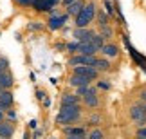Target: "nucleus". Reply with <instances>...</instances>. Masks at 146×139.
<instances>
[{
	"label": "nucleus",
	"instance_id": "obj_1",
	"mask_svg": "<svg viewBox=\"0 0 146 139\" xmlns=\"http://www.w3.org/2000/svg\"><path fill=\"white\" fill-rule=\"evenodd\" d=\"M81 118V105H61L60 112L56 116L58 125H72Z\"/></svg>",
	"mask_w": 146,
	"mask_h": 139
},
{
	"label": "nucleus",
	"instance_id": "obj_2",
	"mask_svg": "<svg viewBox=\"0 0 146 139\" xmlns=\"http://www.w3.org/2000/svg\"><path fill=\"white\" fill-rule=\"evenodd\" d=\"M96 11H98V4L94 0H88L85 4V7L80 11V15L74 18V25L76 27H88L96 18Z\"/></svg>",
	"mask_w": 146,
	"mask_h": 139
},
{
	"label": "nucleus",
	"instance_id": "obj_3",
	"mask_svg": "<svg viewBox=\"0 0 146 139\" xmlns=\"http://www.w3.org/2000/svg\"><path fill=\"white\" fill-rule=\"evenodd\" d=\"M128 116H130V119L133 121V125H137V126L146 125V105L144 103H133V105H130V108H128Z\"/></svg>",
	"mask_w": 146,
	"mask_h": 139
},
{
	"label": "nucleus",
	"instance_id": "obj_4",
	"mask_svg": "<svg viewBox=\"0 0 146 139\" xmlns=\"http://www.w3.org/2000/svg\"><path fill=\"white\" fill-rule=\"evenodd\" d=\"M72 74H78V76H83L90 81H98L99 80V72L90 67V65H78V67H72Z\"/></svg>",
	"mask_w": 146,
	"mask_h": 139
},
{
	"label": "nucleus",
	"instance_id": "obj_5",
	"mask_svg": "<svg viewBox=\"0 0 146 139\" xmlns=\"http://www.w3.org/2000/svg\"><path fill=\"white\" fill-rule=\"evenodd\" d=\"M81 99H83V105H85V107L96 110L99 105H101V99H99V96H98V87H92V85H90L88 92H87Z\"/></svg>",
	"mask_w": 146,
	"mask_h": 139
},
{
	"label": "nucleus",
	"instance_id": "obj_6",
	"mask_svg": "<svg viewBox=\"0 0 146 139\" xmlns=\"http://www.w3.org/2000/svg\"><path fill=\"white\" fill-rule=\"evenodd\" d=\"M101 54H103L105 58H108V60H115V58H119L121 56V47L117 45L115 42H106L103 47H101Z\"/></svg>",
	"mask_w": 146,
	"mask_h": 139
},
{
	"label": "nucleus",
	"instance_id": "obj_7",
	"mask_svg": "<svg viewBox=\"0 0 146 139\" xmlns=\"http://www.w3.org/2000/svg\"><path fill=\"white\" fill-rule=\"evenodd\" d=\"M96 60H98V56H83V54H72L67 63H69L70 67H78V65H90V67H94Z\"/></svg>",
	"mask_w": 146,
	"mask_h": 139
},
{
	"label": "nucleus",
	"instance_id": "obj_8",
	"mask_svg": "<svg viewBox=\"0 0 146 139\" xmlns=\"http://www.w3.org/2000/svg\"><path fill=\"white\" fill-rule=\"evenodd\" d=\"M67 18H69V15H56L54 11H50V18L47 20V27L50 31H58V29L63 27Z\"/></svg>",
	"mask_w": 146,
	"mask_h": 139
},
{
	"label": "nucleus",
	"instance_id": "obj_9",
	"mask_svg": "<svg viewBox=\"0 0 146 139\" xmlns=\"http://www.w3.org/2000/svg\"><path fill=\"white\" fill-rule=\"evenodd\" d=\"M96 35V31L90 27H76L74 29V38L76 42H90V38Z\"/></svg>",
	"mask_w": 146,
	"mask_h": 139
},
{
	"label": "nucleus",
	"instance_id": "obj_10",
	"mask_svg": "<svg viewBox=\"0 0 146 139\" xmlns=\"http://www.w3.org/2000/svg\"><path fill=\"white\" fill-rule=\"evenodd\" d=\"M98 53L99 49L92 45L90 42H80V45H78V54H83V56H96Z\"/></svg>",
	"mask_w": 146,
	"mask_h": 139
},
{
	"label": "nucleus",
	"instance_id": "obj_11",
	"mask_svg": "<svg viewBox=\"0 0 146 139\" xmlns=\"http://www.w3.org/2000/svg\"><path fill=\"white\" fill-rule=\"evenodd\" d=\"M15 103V98H13V92L11 90H2V94H0V110H11V107H13Z\"/></svg>",
	"mask_w": 146,
	"mask_h": 139
},
{
	"label": "nucleus",
	"instance_id": "obj_12",
	"mask_svg": "<svg viewBox=\"0 0 146 139\" xmlns=\"http://www.w3.org/2000/svg\"><path fill=\"white\" fill-rule=\"evenodd\" d=\"M15 134V125L11 121H0V139H11Z\"/></svg>",
	"mask_w": 146,
	"mask_h": 139
},
{
	"label": "nucleus",
	"instance_id": "obj_13",
	"mask_svg": "<svg viewBox=\"0 0 146 139\" xmlns=\"http://www.w3.org/2000/svg\"><path fill=\"white\" fill-rule=\"evenodd\" d=\"M13 74H11L9 70H4V72H0V87L4 88V90H9L11 87H13Z\"/></svg>",
	"mask_w": 146,
	"mask_h": 139
},
{
	"label": "nucleus",
	"instance_id": "obj_14",
	"mask_svg": "<svg viewBox=\"0 0 146 139\" xmlns=\"http://www.w3.org/2000/svg\"><path fill=\"white\" fill-rule=\"evenodd\" d=\"M65 136H78V137H87V128L85 126H65L63 128Z\"/></svg>",
	"mask_w": 146,
	"mask_h": 139
},
{
	"label": "nucleus",
	"instance_id": "obj_15",
	"mask_svg": "<svg viewBox=\"0 0 146 139\" xmlns=\"http://www.w3.org/2000/svg\"><path fill=\"white\" fill-rule=\"evenodd\" d=\"M85 4H87V0H76L74 4H70L69 7H67V15H69V16H74V18H76V16L80 15V11L85 7Z\"/></svg>",
	"mask_w": 146,
	"mask_h": 139
},
{
	"label": "nucleus",
	"instance_id": "obj_16",
	"mask_svg": "<svg viewBox=\"0 0 146 139\" xmlns=\"http://www.w3.org/2000/svg\"><path fill=\"white\" fill-rule=\"evenodd\" d=\"M69 85H70V87H74V88H78V87H83V85H92V81H90V80H87V78H83V76L72 74V76L69 78Z\"/></svg>",
	"mask_w": 146,
	"mask_h": 139
},
{
	"label": "nucleus",
	"instance_id": "obj_17",
	"mask_svg": "<svg viewBox=\"0 0 146 139\" xmlns=\"http://www.w3.org/2000/svg\"><path fill=\"white\" fill-rule=\"evenodd\" d=\"M96 24H98L99 29H103V27L110 25V16L106 15L103 9H98V11H96Z\"/></svg>",
	"mask_w": 146,
	"mask_h": 139
},
{
	"label": "nucleus",
	"instance_id": "obj_18",
	"mask_svg": "<svg viewBox=\"0 0 146 139\" xmlns=\"http://www.w3.org/2000/svg\"><path fill=\"white\" fill-rule=\"evenodd\" d=\"M110 67H112L110 60H108V58H105V56H103V58H98V60H96V63H94V69H96L99 74H101V72H108Z\"/></svg>",
	"mask_w": 146,
	"mask_h": 139
},
{
	"label": "nucleus",
	"instance_id": "obj_19",
	"mask_svg": "<svg viewBox=\"0 0 146 139\" xmlns=\"http://www.w3.org/2000/svg\"><path fill=\"white\" fill-rule=\"evenodd\" d=\"M101 123H103V114L98 112V110L90 112V116H88V119H87V125H88V126H94V128H98Z\"/></svg>",
	"mask_w": 146,
	"mask_h": 139
},
{
	"label": "nucleus",
	"instance_id": "obj_20",
	"mask_svg": "<svg viewBox=\"0 0 146 139\" xmlns=\"http://www.w3.org/2000/svg\"><path fill=\"white\" fill-rule=\"evenodd\" d=\"M80 96H76V94H69L65 92L63 96H61V105H80Z\"/></svg>",
	"mask_w": 146,
	"mask_h": 139
},
{
	"label": "nucleus",
	"instance_id": "obj_21",
	"mask_svg": "<svg viewBox=\"0 0 146 139\" xmlns=\"http://www.w3.org/2000/svg\"><path fill=\"white\" fill-rule=\"evenodd\" d=\"M99 35L103 36L105 42H112V38H114V29H112L110 25H106V27H103V29H99Z\"/></svg>",
	"mask_w": 146,
	"mask_h": 139
},
{
	"label": "nucleus",
	"instance_id": "obj_22",
	"mask_svg": "<svg viewBox=\"0 0 146 139\" xmlns=\"http://www.w3.org/2000/svg\"><path fill=\"white\" fill-rule=\"evenodd\" d=\"M87 139H105V132L99 128H92L90 132H87Z\"/></svg>",
	"mask_w": 146,
	"mask_h": 139
},
{
	"label": "nucleus",
	"instance_id": "obj_23",
	"mask_svg": "<svg viewBox=\"0 0 146 139\" xmlns=\"http://www.w3.org/2000/svg\"><path fill=\"white\" fill-rule=\"evenodd\" d=\"M103 5H105V9H103V11H105V13H106V15H108L110 18H112V16L115 15V5L112 4L110 0H103Z\"/></svg>",
	"mask_w": 146,
	"mask_h": 139
},
{
	"label": "nucleus",
	"instance_id": "obj_24",
	"mask_svg": "<svg viewBox=\"0 0 146 139\" xmlns=\"http://www.w3.org/2000/svg\"><path fill=\"white\" fill-rule=\"evenodd\" d=\"M96 87H98V90L101 88V90H110L112 88V83L108 80H98L96 81Z\"/></svg>",
	"mask_w": 146,
	"mask_h": 139
},
{
	"label": "nucleus",
	"instance_id": "obj_25",
	"mask_svg": "<svg viewBox=\"0 0 146 139\" xmlns=\"http://www.w3.org/2000/svg\"><path fill=\"white\" fill-rule=\"evenodd\" d=\"M78 45H80V42H70V43H67V51L72 53V54H78Z\"/></svg>",
	"mask_w": 146,
	"mask_h": 139
},
{
	"label": "nucleus",
	"instance_id": "obj_26",
	"mask_svg": "<svg viewBox=\"0 0 146 139\" xmlns=\"http://www.w3.org/2000/svg\"><path fill=\"white\" fill-rule=\"evenodd\" d=\"M135 136H137V137H143V139H146V126H137V132H135Z\"/></svg>",
	"mask_w": 146,
	"mask_h": 139
},
{
	"label": "nucleus",
	"instance_id": "obj_27",
	"mask_svg": "<svg viewBox=\"0 0 146 139\" xmlns=\"http://www.w3.org/2000/svg\"><path fill=\"white\" fill-rule=\"evenodd\" d=\"M139 99L146 105V88H141V90H139Z\"/></svg>",
	"mask_w": 146,
	"mask_h": 139
},
{
	"label": "nucleus",
	"instance_id": "obj_28",
	"mask_svg": "<svg viewBox=\"0 0 146 139\" xmlns=\"http://www.w3.org/2000/svg\"><path fill=\"white\" fill-rule=\"evenodd\" d=\"M18 5H33V0H16Z\"/></svg>",
	"mask_w": 146,
	"mask_h": 139
},
{
	"label": "nucleus",
	"instance_id": "obj_29",
	"mask_svg": "<svg viewBox=\"0 0 146 139\" xmlns=\"http://www.w3.org/2000/svg\"><path fill=\"white\" fill-rule=\"evenodd\" d=\"M31 29H42V22H31Z\"/></svg>",
	"mask_w": 146,
	"mask_h": 139
},
{
	"label": "nucleus",
	"instance_id": "obj_30",
	"mask_svg": "<svg viewBox=\"0 0 146 139\" xmlns=\"http://www.w3.org/2000/svg\"><path fill=\"white\" fill-rule=\"evenodd\" d=\"M74 2H76V0H61V4H63L65 7H69V5H70V4H74Z\"/></svg>",
	"mask_w": 146,
	"mask_h": 139
},
{
	"label": "nucleus",
	"instance_id": "obj_31",
	"mask_svg": "<svg viewBox=\"0 0 146 139\" xmlns=\"http://www.w3.org/2000/svg\"><path fill=\"white\" fill-rule=\"evenodd\" d=\"M67 139H87V137H78V136H67Z\"/></svg>",
	"mask_w": 146,
	"mask_h": 139
},
{
	"label": "nucleus",
	"instance_id": "obj_32",
	"mask_svg": "<svg viewBox=\"0 0 146 139\" xmlns=\"http://www.w3.org/2000/svg\"><path fill=\"white\" fill-rule=\"evenodd\" d=\"M0 121H4V112L0 110Z\"/></svg>",
	"mask_w": 146,
	"mask_h": 139
},
{
	"label": "nucleus",
	"instance_id": "obj_33",
	"mask_svg": "<svg viewBox=\"0 0 146 139\" xmlns=\"http://www.w3.org/2000/svg\"><path fill=\"white\" fill-rule=\"evenodd\" d=\"M2 90H4V88H2V87H0V94H2Z\"/></svg>",
	"mask_w": 146,
	"mask_h": 139
},
{
	"label": "nucleus",
	"instance_id": "obj_34",
	"mask_svg": "<svg viewBox=\"0 0 146 139\" xmlns=\"http://www.w3.org/2000/svg\"><path fill=\"white\" fill-rule=\"evenodd\" d=\"M135 139H143V137H137V136H135Z\"/></svg>",
	"mask_w": 146,
	"mask_h": 139
},
{
	"label": "nucleus",
	"instance_id": "obj_35",
	"mask_svg": "<svg viewBox=\"0 0 146 139\" xmlns=\"http://www.w3.org/2000/svg\"><path fill=\"white\" fill-rule=\"evenodd\" d=\"M105 139H106V137H105Z\"/></svg>",
	"mask_w": 146,
	"mask_h": 139
}]
</instances>
